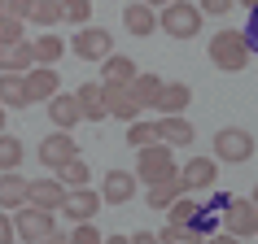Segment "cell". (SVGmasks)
Here are the masks:
<instances>
[{
    "label": "cell",
    "mask_w": 258,
    "mask_h": 244,
    "mask_svg": "<svg viewBox=\"0 0 258 244\" xmlns=\"http://www.w3.org/2000/svg\"><path fill=\"white\" fill-rule=\"evenodd\" d=\"M249 40H245V31H232L223 27L219 35H210V61H215V70H223V74H241L245 66H249Z\"/></svg>",
    "instance_id": "cell-1"
},
{
    "label": "cell",
    "mask_w": 258,
    "mask_h": 244,
    "mask_svg": "<svg viewBox=\"0 0 258 244\" xmlns=\"http://www.w3.org/2000/svg\"><path fill=\"white\" fill-rule=\"evenodd\" d=\"M158 18H162V31L171 35V40H192V35L202 31L206 14H202V5H192V0H171Z\"/></svg>",
    "instance_id": "cell-2"
},
{
    "label": "cell",
    "mask_w": 258,
    "mask_h": 244,
    "mask_svg": "<svg viewBox=\"0 0 258 244\" xmlns=\"http://www.w3.org/2000/svg\"><path fill=\"white\" fill-rule=\"evenodd\" d=\"M136 175L145 179V183H162V179L179 175L175 170V153H171V144H149V149H136Z\"/></svg>",
    "instance_id": "cell-3"
},
{
    "label": "cell",
    "mask_w": 258,
    "mask_h": 244,
    "mask_svg": "<svg viewBox=\"0 0 258 244\" xmlns=\"http://www.w3.org/2000/svg\"><path fill=\"white\" fill-rule=\"evenodd\" d=\"M14 227H18V240H27V244H40V240H48L57 231V222H53V209H40V205H22L14 214Z\"/></svg>",
    "instance_id": "cell-4"
},
{
    "label": "cell",
    "mask_w": 258,
    "mask_h": 244,
    "mask_svg": "<svg viewBox=\"0 0 258 244\" xmlns=\"http://www.w3.org/2000/svg\"><path fill=\"white\" fill-rule=\"evenodd\" d=\"M215 157L228 166H241L254 157V136L249 131H241V127H223V131H215Z\"/></svg>",
    "instance_id": "cell-5"
},
{
    "label": "cell",
    "mask_w": 258,
    "mask_h": 244,
    "mask_svg": "<svg viewBox=\"0 0 258 244\" xmlns=\"http://www.w3.org/2000/svg\"><path fill=\"white\" fill-rule=\"evenodd\" d=\"M70 53L83 57V61H105L114 53V35L105 27H79V35L70 40Z\"/></svg>",
    "instance_id": "cell-6"
},
{
    "label": "cell",
    "mask_w": 258,
    "mask_h": 244,
    "mask_svg": "<svg viewBox=\"0 0 258 244\" xmlns=\"http://www.w3.org/2000/svg\"><path fill=\"white\" fill-rule=\"evenodd\" d=\"M223 231L241 235V240L258 235V205L249 201V196H232L228 209H223Z\"/></svg>",
    "instance_id": "cell-7"
},
{
    "label": "cell",
    "mask_w": 258,
    "mask_h": 244,
    "mask_svg": "<svg viewBox=\"0 0 258 244\" xmlns=\"http://www.w3.org/2000/svg\"><path fill=\"white\" fill-rule=\"evenodd\" d=\"M70 157H79V140L70 136V131H61V127H57V131H53L48 140H40V162L48 166L53 175L70 162Z\"/></svg>",
    "instance_id": "cell-8"
},
{
    "label": "cell",
    "mask_w": 258,
    "mask_h": 244,
    "mask_svg": "<svg viewBox=\"0 0 258 244\" xmlns=\"http://www.w3.org/2000/svg\"><path fill=\"white\" fill-rule=\"evenodd\" d=\"M122 27H127V35H136V40H149L153 31L162 27V18H158V9H153L149 0H132L122 9Z\"/></svg>",
    "instance_id": "cell-9"
},
{
    "label": "cell",
    "mask_w": 258,
    "mask_h": 244,
    "mask_svg": "<svg viewBox=\"0 0 258 244\" xmlns=\"http://www.w3.org/2000/svg\"><path fill=\"white\" fill-rule=\"evenodd\" d=\"M105 105H109V118H122V122H136L140 109H145L136 100V92H132V83H105Z\"/></svg>",
    "instance_id": "cell-10"
},
{
    "label": "cell",
    "mask_w": 258,
    "mask_h": 244,
    "mask_svg": "<svg viewBox=\"0 0 258 244\" xmlns=\"http://www.w3.org/2000/svg\"><path fill=\"white\" fill-rule=\"evenodd\" d=\"M101 205H105V196L92 188H70L66 192V205H61V214L75 218V222H92L96 214H101Z\"/></svg>",
    "instance_id": "cell-11"
},
{
    "label": "cell",
    "mask_w": 258,
    "mask_h": 244,
    "mask_svg": "<svg viewBox=\"0 0 258 244\" xmlns=\"http://www.w3.org/2000/svg\"><path fill=\"white\" fill-rule=\"evenodd\" d=\"M40 61H35V48H31V40H18V44H0V74H27V70H35Z\"/></svg>",
    "instance_id": "cell-12"
},
{
    "label": "cell",
    "mask_w": 258,
    "mask_h": 244,
    "mask_svg": "<svg viewBox=\"0 0 258 244\" xmlns=\"http://www.w3.org/2000/svg\"><path fill=\"white\" fill-rule=\"evenodd\" d=\"M66 183H61V179L57 175H44V179H31V205H40V209H61V205H66Z\"/></svg>",
    "instance_id": "cell-13"
},
{
    "label": "cell",
    "mask_w": 258,
    "mask_h": 244,
    "mask_svg": "<svg viewBox=\"0 0 258 244\" xmlns=\"http://www.w3.org/2000/svg\"><path fill=\"white\" fill-rule=\"evenodd\" d=\"M27 92H31V105H35V100H53V96L61 92V74H57V66L27 70Z\"/></svg>",
    "instance_id": "cell-14"
},
{
    "label": "cell",
    "mask_w": 258,
    "mask_h": 244,
    "mask_svg": "<svg viewBox=\"0 0 258 244\" xmlns=\"http://www.w3.org/2000/svg\"><path fill=\"white\" fill-rule=\"evenodd\" d=\"M158 136H162V144H171V149H184V144L197 140V131H192V122L184 118V113H162V118H158Z\"/></svg>",
    "instance_id": "cell-15"
},
{
    "label": "cell",
    "mask_w": 258,
    "mask_h": 244,
    "mask_svg": "<svg viewBox=\"0 0 258 244\" xmlns=\"http://www.w3.org/2000/svg\"><path fill=\"white\" fill-rule=\"evenodd\" d=\"M215 175H219V157H192L179 179H184V188L188 192H202V188H215Z\"/></svg>",
    "instance_id": "cell-16"
},
{
    "label": "cell",
    "mask_w": 258,
    "mask_h": 244,
    "mask_svg": "<svg viewBox=\"0 0 258 244\" xmlns=\"http://www.w3.org/2000/svg\"><path fill=\"white\" fill-rule=\"evenodd\" d=\"M136 179L132 170H109L105 183H101V196H105V205H127L132 196H136Z\"/></svg>",
    "instance_id": "cell-17"
},
{
    "label": "cell",
    "mask_w": 258,
    "mask_h": 244,
    "mask_svg": "<svg viewBox=\"0 0 258 244\" xmlns=\"http://www.w3.org/2000/svg\"><path fill=\"white\" fill-rule=\"evenodd\" d=\"M27 201H31V179L0 170V209H22Z\"/></svg>",
    "instance_id": "cell-18"
},
{
    "label": "cell",
    "mask_w": 258,
    "mask_h": 244,
    "mask_svg": "<svg viewBox=\"0 0 258 244\" xmlns=\"http://www.w3.org/2000/svg\"><path fill=\"white\" fill-rule=\"evenodd\" d=\"M48 118H53V127H61V131H70L75 122H83V105H79V96L57 92L53 100H48Z\"/></svg>",
    "instance_id": "cell-19"
},
{
    "label": "cell",
    "mask_w": 258,
    "mask_h": 244,
    "mask_svg": "<svg viewBox=\"0 0 258 244\" xmlns=\"http://www.w3.org/2000/svg\"><path fill=\"white\" fill-rule=\"evenodd\" d=\"M79 105H83V118L88 122H105L109 118V105H105V83H83L79 92Z\"/></svg>",
    "instance_id": "cell-20"
},
{
    "label": "cell",
    "mask_w": 258,
    "mask_h": 244,
    "mask_svg": "<svg viewBox=\"0 0 258 244\" xmlns=\"http://www.w3.org/2000/svg\"><path fill=\"white\" fill-rule=\"evenodd\" d=\"M184 192H188V188H184V179H179V175L162 179V183H149V209H171Z\"/></svg>",
    "instance_id": "cell-21"
},
{
    "label": "cell",
    "mask_w": 258,
    "mask_h": 244,
    "mask_svg": "<svg viewBox=\"0 0 258 244\" xmlns=\"http://www.w3.org/2000/svg\"><path fill=\"white\" fill-rule=\"evenodd\" d=\"M0 105H5V109H22V105H31L27 74H0Z\"/></svg>",
    "instance_id": "cell-22"
},
{
    "label": "cell",
    "mask_w": 258,
    "mask_h": 244,
    "mask_svg": "<svg viewBox=\"0 0 258 244\" xmlns=\"http://www.w3.org/2000/svg\"><path fill=\"white\" fill-rule=\"evenodd\" d=\"M162 87L166 83L158 79V74H149V70H140L136 79H132V92H136V100L145 109H158V100H162Z\"/></svg>",
    "instance_id": "cell-23"
},
{
    "label": "cell",
    "mask_w": 258,
    "mask_h": 244,
    "mask_svg": "<svg viewBox=\"0 0 258 244\" xmlns=\"http://www.w3.org/2000/svg\"><path fill=\"white\" fill-rule=\"evenodd\" d=\"M31 48H35V61H40V66H57V61H61V53H66V40H61V35H53V31H44V35H35V40H31Z\"/></svg>",
    "instance_id": "cell-24"
},
{
    "label": "cell",
    "mask_w": 258,
    "mask_h": 244,
    "mask_svg": "<svg viewBox=\"0 0 258 244\" xmlns=\"http://www.w3.org/2000/svg\"><path fill=\"white\" fill-rule=\"evenodd\" d=\"M188 105H192V87L188 83H166L162 100H158V113H184Z\"/></svg>",
    "instance_id": "cell-25"
},
{
    "label": "cell",
    "mask_w": 258,
    "mask_h": 244,
    "mask_svg": "<svg viewBox=\"0 0 258 244\" xmlns=\"http://www.w3.org/2000/svg\"><path fill=\"white\" fill-rule=\"evenodd\" d=\"M27 22H35L40 31H53L57 22H66V9H61V0H35V9H31Z\"/></svg>",
    "instance_id": "cell-26"
},
{
    "label": "cell",
    "mask_w": 258,
    "mask_h": 244,
    "mask_svg": "<svg viewBox=\"0 0 258 244\" xmlns=\"http://www.w3.org/2000/svg\"><path fill=\"white\" fill-rule=\"evenodd\" d=\"M101 74H105V83H132L140 70H136V61H132V57L109 53V57H105V70H101Z\"/></svg>",
    "instance_id": "cell-27"
},
{
    "label": "cell",
    "mask_w": 258,
    "mask_h": 244,
    "mask_svg": "<svg viewBox=\"0 0 258 244\" xmlns=\"http://www.w3.org/2000/svg\"><path fill=\"white\" fill-rule=\"evenodd\" d=\"M158 122H127V144H132V149H149V144H158Z\"/></svg>",
    "instance_id": "cell-28"
},
{
    "label": "cell",
    "mask_w": 258,
    "mask_h": 244,
    "mask_svg": "<svg viewBox=\"0 0 258 244\" xmlns=\"http://www.w3.org/2000/svg\"><path fill=\"white\" fill-rule=\"evenodd\" d=\"M162 244H206V235L188 222H166L162 227Z\"/></svg>",
    "instance_id": "cell-29"
},
{
    "label": "cell",
    "mask_w": 258,
    "mask_h": 244,
    "mask_svg": "<svg viewBox=\"0 0 258 244\" xmlns=\"http://www.w3.org/2000/svg\"><path fill=\"white\" fill-rule=\"evenodd\" d=\"M22 166V140L0 131V170H18Z\"/></svg>",
    "instance_id": "cell-30"
},
{
    "label": "cell",
    "mask_w": 258,
    "mask_h": 244,
    "mask_svg": "<svg viewBox=\"0 0 258 244\" xmlns=\"http://www.w3.org/2000/svg\"><path fill=\"white\" fill-rule=\"evenodd\" d=\"M88 175H92V170H88V162H83V157H70V162L57 170V179H61L66 188H88Z\"/></svg>",
    "instance_id": "cell-31"
},
{
    "label": "cell",
    "mask_w": 258,
    "mask_h": 244,
    "mask_svg": "<svg viewBox=\"0 0 258 244\" xmlns=\"http://www.w3.org/2000/svg\"><path fill=\"white\" fill-rule=\"evenodd\" d=\"M197 209H202V205H197V201L188 196V192H184V196H179V201L171 205V209H166V222H188V227H192V218H197Z\"/></svg>",
    "instance_id": "cell-32"
},
{
    "label": "cell",
    "mask_w": 258,
    "mask_h": 244,
    "mask_svg": "<svg viewBox=\"0 0 258 244\" xmlns=\"http://www.w3.org/2000/svg\"><path fill=\"white\" fill-rule=\"evenodd\" d=\"M61 9H66V22H70V27H88V18H92V0H61Z\"/></svg>",
    "instance_id": "cell-33"
},
{
    "label": "cell",
    "mask_w": 258,
    "mask_h": 244,
    "mask_svg": "<svg viewBox=\"0 0 258 244\" xmlns=\"http://www.w3.org/2000/svg\"><path fill=\"white\" fill-rule=\"evenodd\" d=\"M22 22H27V18L0 14V44H18V40H27V35H22Z\"/></svg>",
    "instance_id": "cell-34"
},
{
    "label": "cell",
    "mask_w": 258,
    "mask_h": 244,
    "mask_svg": "<svg viewBox=\"0 0 258 244\" xmlns=\"http://www.w3.org/2000/svg\"><path fill=\"white\" fill-rule=\"evenodd\" d=\"M70 244H105V235H101L92 222H79V227H75V235H70Z\"/></svg>",
    "instance_id": "cell-35"
},
{
    "label": "cell",
    "mask_w": 258,
    "mask_h": 244,
    "mask_svg": "<svg viewBox=\"0 0 258 244\" xmlns=\"http://www.w3.org/2000/svg\"><path fill=\"white\" fill-rule=\"evenodd\" d=\"M14 235H18L14 214H9V209H0V244H14Z\"/></svg>",
    "instance_id": "cell-36"
},
{
    "label": "cell",
    "mask_w": 258,
    "mask_h": 244,
    "mask_svg": "<svg viewBox=\"0 0 258 244\" xmlns=\"http://www.w3.org/2000/svg\"><path fill=\"white\" fill-rule=\"evenodd\" d=\"M236 5V0H202V14H210V18H223Z\"/></svg>",
    "instance_id": "cell-37"
},
{
    "label": "cell",
    "mask_w": 258,
    "mask_h": 244,
    "mask_svg": "<svg viewBox=\"0 0 258 244\" xmlns=\"http://www.w3.org/2000/svg\"><path fill=\"white\" fill-rule=\"evenodd\" d=\"M245 40H249V48L258 53V5L249 9V22H245Z\"/></svg>",
    "instance_id": "cell-38"
},
{
    "label": "cell",
    "mask_w": 258,
    "mask_h": 244,
    "mask_svg": "<svg viewBox=\"0 0 258 244\" xmlns=\"http://www.w3.org/2000/svg\"><path fill=\"white\" fill-rule=\"evenodd\" d=\"M31 9H35V0H9V14L14 18H31Z\"/></svg>",
    "instance_id": "cell-39"
},
{
    "label": "cell",
    "mask_w": 258,
    "mask_h": 244,
    "mask_svg": "<svg viewBox=\"0 0 258 244\" xmlns=\"http://www.w3.org/2000/svg\"><path fill=\"white\" fill-rule=\"evenodd\" d=\"M206 244H241V235H232V231H215Z\"/></svg>",
    "instance_id": "cell-40"
},
{
    "label": "cell",
    "mask_w": 258,
    "mask_h": 244,
    "mask_svg": "<svg viewBox=\"0 0 258 244\" xmlns=\"http://www.w3.org/2000/svg\"><path fill=\"white\" fill-rule=\"evenodd\" d=\"M132 244H162V235H153V231H136Z\"/></svg>",
    "instance_id": "cell-41"
},
{
    "label": "cell",
    "mask_w": 258,
    "mask_h": 244,
    "mask_svg": "<svg viewBox=\"0 0 258 244\" xmlns=\"http://www.w3.org/2000/svg\"><path fill=\"white\" fill-rule=\"evenodd\" d=\"M40 244H70V235H57V231H53V235H48V240H40Z\"/></svg>",
    "instance_id": "cell-42"
},
{
    "label": "cell",
    "mask_w": 258,
    "mask_h": 244,
    "mask_svg": "<svg viewBox=\"0 0 258 244\" xmlns=\"http://www.w3.org/2000/svg\"><path fill=\"white\" fill-rule=\"evenodd\" d=\"M105 244H132V235H105Z\"/></svg>",
    "instance_id": "cell-43"
},
{
    "label": "cell",
    "mask_w": 258,
    "mask_h": 244,
    "mask_svg": "<svg viewBox=\"0 0 258 244\" xmlns=\"http://www.w3.org/2000/svg\"><path fill=\"white\" fill-rule=\"evenodd\" d=\"M5 118H9V109H5V105H0V131H5Z\"/></svg>",
    "instance_id": "cell-44"
},
{
    "label": "cell",
    "mask_w": 258,
    "mask_h": 244,
    "mask_svg": "<svg viewBox=\"0 0 258 244\" xmlns=\"http://www.w3.org/2000/svg\"><path fill=\"white\" fill-rule=\"evenodd\" d=\"M149 5H153V9H166V5H171V0H149Z\"/></svg>",
    "instance_id": "cell-45"
},
{
    "label": "cell",
    "mask_w": 258,
    "mask_h": 244,
    "mask_svg": "<svg viewBox=\"0 0 258 244\" xmlns=\"http://www.w3.org/2000/svg\"><path fill=\"white\" fill-rule=\"evenodd\" d=\"M236 5H245V9H254V5H258V0H236Z\"/></svg>",
    "instance_id": "cell-46"
},
{
    "label": "cell",
    "mask_w": 258,
    "mask_h": 244,
    "mask_svg": "<svg viewBox=\"0 0 258 244\" xmlns=\"http://www.w3.org/2000/svg\"><path fill=\"white\" fill-rule=\"evenodd\" d=\"M249 201H254V205H258V183H254V192H249Z\"/></svg>",
    "instance_id": "cell-47"
},
{
    "label": "cell",
    "mask_w": 258,
    "mask_h": 244,
    "mask_svg": "<svg viewBox=\"0 0 258 244\" xmlns=\"http://www.w3.org/2000/svg\"><path fill=\"white\" fill-rule=\"evenodd\" d=\"M0 14H9V0H0Z\"/></svg>",
    "instance_id": "cell-48"
}]
</instances>
